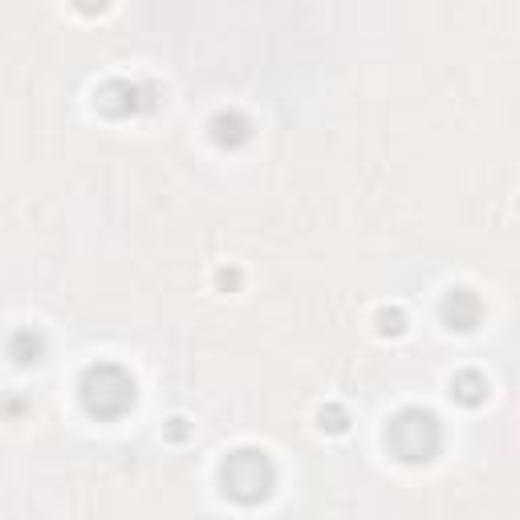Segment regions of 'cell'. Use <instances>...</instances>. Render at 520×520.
Masks as SVG:
<instances>
[{
    "label": "cell",
    "instance_id": "11",
    "mask_svg": "<svg viewBox=\"0 0 520 520\" xmlns=\"http://www.w3.org/2000/svg\"><path fill=\"white\" fill-rule=\"evenodd\" d=\"M74 5H78V13L98 17V13H106V9H110V0H74Z\"/></svg>",
    "mask_w": 520,
    "mask_h": 520
},
{
    "label": "cell",
    "instance_id": "13",
    "mask_svg": "<svg viewBox=\"0 0 520 520\" xmlns=\"http://www.w3.org/2000/svg\"><path fill=\"white\" fill-rule=\"evenodd\" d=\"M216 281H220V285H224V289H228V285H236V281H240V277H236V273H220V277H216Z\"/></svg>",
    "mask_w": 520,
    "mask_h": 520
},
{
    "label": "cell",
    "instance_id": "8",
    "mask_svg": "<svg viewBox=\"0 0 520 520\" xmlns=\"http://www.w3.org/2000/svg\"><path fill=\"white\" fill-rule=\"evenodd\" d=\"M45 350H49V342H45V334H37V330H17V334L9 338V358H13L17 366H37V362L45 358Z\"/></svg>",
    "mask_w": 520,
    "mask_h": 520
},
{
    "label": "cell",
    "instance_id": "1",
    "mask_svg": "<svg viewBox=\"0 0 520 520\" xmlns=\"http://www.w3.org/2000/svg\"><path fill=\"white\" fill-rule=\"evenodd\" d=\"M78 399H82V411L90 419H102V423H114L122 415H130L139 399V386L130 378L126 366L118 362H94L82 370V382H78Z\"/></svg>",
    "mask_w": 520,
    "mask_h": 520
},
{
    "label": "cell",
    "instance_id": "7",
    "mask_svg": "<svg viewBox=\"0 0 520 520\" xmlns=\"http://www.w3.org/2000/svg\"><path fill=\"white\" fill-rule=\"evenodd\" d=\"M451 399L460 407H480L488 399V378L480 370H460L451 378Z\"/></svg>",
    "mask_w": 520,
    "mask_h": 520
},
{
    "label": "cell",
    "instance_id": "10",
    "mask_svg": "<svg viewBox=\"0 0 520 520\" xmlns=\"http://www.w3.org/2000/svg\"><path fill=\"white\" fill-rule=\"evenodd\" d=\"M346 427H350L346 407H338V403H334V407H325V411H321V431H334V435H342Z\"/></svg>",
    "mask_w": 520,
    "mask_h": 520
},
{
    "label": "cell",
    "instance_id": "5",
    "mask_svg": "<svg viewBox=\"0 0 520 520\" xmlns=\"http://www.w3.org/2000/svg\"><path fill=\"white\" fill-rule=\"evenodd\" d=\"M439 317H443V325H447V330L472 334L476 325L484 321V301H480L472 289L455 285V289H447V293H443V301H439Z\"/></svg>",
    "mask_w": 520,
    "mask_h": 520
},
{
    "label": "cell",
    "instance_id": "9",
    "mask_svg": "<svg viewBox=\"0 0 520 520\" xmlns=\"http://www.w3.org/2000/svg\"><path fill=\"white\" fill-rule=\"evenodd\" d=\"M407 330V313L403 309H382L378 313V334L382 338H399Z\"/></svg>",
    "mask_w": 520,
    "mask_h": 520
},
{
    "label": "cell",
    "instance_id": "2",
    "mask_svg": "<svg viewBox=\"0 0 520 520\" xmlns=\"http://www.w3.org/2000/svg\"><path fill=\"white\" fill-rule=\"evenodd\" d=\"M386 447L403 464H431L443 447V423L427 407H403L386 423Z\"/></svg>",
    "mask_w": 520,
    "mask_h": 520
},
{
    "label": "cell",
    "instance_id": "12",
    "mask_svg": "<svg viewBox=\"0 0 520 520\" xmlns=\"http://www.w3.org/2000/svg\"><path fill=\"white\" fill-rule=\"evenodd\" d=\"M171 439H187V423L183 419H171Z\"/></svg>",
    "mask_w": 520,
    "mask_h": 520
},
{
    "label": "cell",
    "instance_id": "3",
    "mask_svg": "<svg viewBox=\"0 0 520 520\" xmlns=\"http://www.w3.org/2000/svg\"><path fill=\"white\" fill-rule=\"evenodd\" d=\"M220 484L224 496H232L236 504H260L277 488V468L260 447H236L220 464Z\"/></svg>",
    "mask_w": 520,
    "mask_h": 520
},
{
    "label": "cell",
    "instance_id": "4",
    "mask_svg": "<svg viewBox=\"0 0 520 520\" xmlns=\"http://www.w3.org/2000/svg\"><path fill=\"white\" fill-rule=\"evenodd\" d=\"M155 86H139V82H126V78H110L94 90V106L106 118H130V114H147L155 110Z\"/></svg>",
    "mask_w": 520,
    "mask_h": 520
},
{
    "label": "cell",
    "instance_id": "6",
    "mask_svg": "<svg viewBox=\"0 0 520 520\" xmlns=\"http://www.w3.org/2000/svg\"><path fill=\"white\" fill-rule=\"evenodd\" d=\"M252 139V122L240 114V110H224L212 118V143L224 147V151H236Z\"/></svg>",
    "mask_w": 520,
    "mask_h": 520
}]
</instances>
